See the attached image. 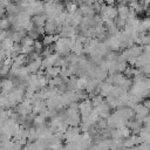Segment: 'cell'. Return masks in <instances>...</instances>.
Returning a JSON list of instances; mask_svg holds the SVG:
<instances>
[{
    "label": "cell",
    "instance_id": "3957f363",
    "mask_svg": "<svg viewBox=\"0 0 150 150\" xmlns=\"http://www.w3.org/2000/svg\"><path fill=\"white\" fill-rule=\"evenodd\" d=\"M11 23H9V20L8 18H1L0 19V29L1 30H8Z\"/></svg>",
    "mask_w": 150,
    "mask_h": 150
},
{
    "label": "cell",
    "instance_id": "6da1fadb",
    "mask_svg": "<svg viewBox=\"0 0 150 150\" xmlns=\"http://www.w3.org/2000/svg\"><path fill=\"white\" fill-rule=\"evenodd\" d=\"M13 89H14V83L11 79H4L2 81H0V94L8 95Z\"/></svg>",
    "mask_w": 150,
    "mask_h": 150
},
{
    "label": "cell",
    "instance_id": "7a4b0ae2",
    "mask_svg": "<svg viewBox=\"0 0 150 150\" xmlns=\"http://www.w3.org/2000/svg\"><path fill=\"white\" fill-rule=\"evenodd\" d=\"M88 83V79L86 76H81L79 79H76V90L79 91H84Z\"/></svg>",
    "mask_w": 150,
    "mask_h": 150
},
{
    "label": "cell",
    "instance_id": "277c9868",
    "mask_svg": "<svg viewBox=\"0 0 150 150\" xmlns=\"http://www.w3.org/2000/svg\"><path fill=\"white\" fill-rule=\"evenodd\" d=\"M66 8H67V13H74V12H76L77 11V4H75V2H68V4H66Z\"/></svg>",
    "mask_w": 150,
    "mask_h": 150
}]
</instances>
